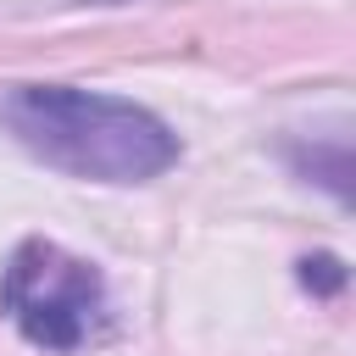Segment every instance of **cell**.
Wrapping results in <instances>:
<instances>
[{
	"instance_id": "cell-3",
	"label": "cell",
	"mask_w": 356,
	"mask_h": 356,
	"mask_svg": "<svg viewBox=\"0 0 356 356\" xmlns=\"http://www.w3.org/2000/svg\"><path fill=\"white\" fill-rule=\"evenodd\" d=\"M300 284H306V289H323V295H334V289L345 284V267H339L334 256H306V261H300Z\"/></svg>"
},
{
	"instance_id": "cell-1",
	"label": "cell",
	"mask_w": 356,
	"mask_h": 356,
	"mask_svg": "<svg viewBox=\"0 0 356 356\" xmlns=\"http://www.w3.org/2000/svg\"><path fill=\"white\" fill-rule=\"evenodd\" d=\"M6 134L44 167L89 184H150L178 167V134L139 100L72 83H17L0 95Z\"/></svg>"
},
{
	"instance_id": "cell-2",
	"label": "cell",
	"mask_w": 356,
	"mask_h": 356,
	"mask_svg": "<svg viewBox=\"0 0 356 356\" xmlns=\"http://www.w3.org/2000/svg\"><path fill=\"white\" fill-rule=\"evenodd\" d=\"M106 278L56 239H22L0 273L6 323L39 350H78L106 328Z\"/></svg>"
}]
</instances>
